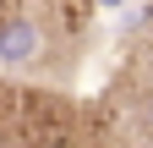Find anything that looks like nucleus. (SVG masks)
I'll return each instance as SVG.
<instances>
[{"label":"nucleus","mask_w":153,"mask_h":148,"mask_svg":"<svg viewBox=\"0 0 153 148\" xmlns=\"http://www.w3.org/2000/svg\"><path fill=\"white\" fill-rule=\"evenodd\" d=\"M38 55H44V22H38L33 11H11L6 22H0V66L22 71Z\"/></svg>","instance_id":"nucleus-1"},{"label":"nucleus","mask_w":153,"mask_h":148,"mask_svg":"<svg viewBox=\"0 0 153 148\" xmlns=\"http://www.w3.org/2000/svg\"><path fill=\"white\" fill-rule=\"evenodd\" d=\"M137 110H142V126L153 132V93H142V104H137Z\"/></svg>","instance_id":"nucleus-2"},{"label":"nucleus","mask_w":153,"mask_h":148,"mask_svg":"<svg viewBox=\"0 0 153 148\" xmlns=\"http://www.w3.org/2000/svg\"><path fill=\"white\" fill-rule=\"evenodd\" d=\"M93 6H120V0H93Z\"/></svg>","instance_id":"nucleus-3"}]
</instances>
